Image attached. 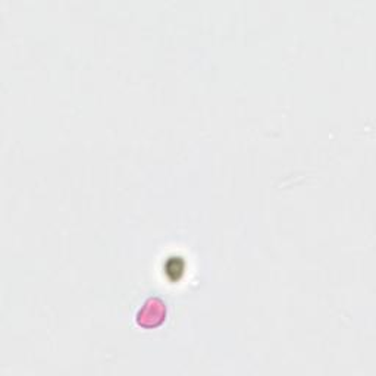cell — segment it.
Masks as SVG:
<instances>
[{
    "mask_svg": "<svg viewBox=\"0 0 376 376\" xmlns=\"http://www.w3.org/2000/svg\"><path fill=\"white\" fill-rule=\"evenodd\" d=\"M167 309L165 302L159 297H150L142 303L137 312V325L145 329H154L166 320Z\"/></svg>",
    "mask_w": 376,
    "mask_h": 376,
    "instance_id": "cell-1",
    "label": "cell"
},
{
    "mask_svg": "<svg viewBox=\"0 0 376 376\" xmlns=\"http://www.w3.org/2000/svg\"><path fill=\"white\" fill-rule=\"evenodd\" d=\"M186 261L183 257L179 256H171L166 259V262L163 263V270L165 275L167 277V279H171L172 282H178L183 278V275L186 274Z\"/></svg>",
    "mask_w": 376,
    "mask_h": 376,
    "instance_id": "cell-2",
    "label": "cell"
}]
</instances>
